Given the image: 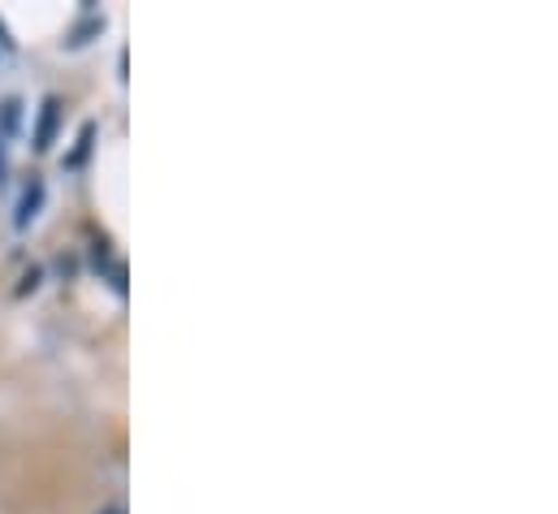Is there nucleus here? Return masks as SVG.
Masks as SVG:
<instances>
[{"instance_id": "1", "label": "nucleus", "mask_w": 558, "mask_h": 514, "mask_svg": "<svg viewBox=\"0 0 558 514\" xmlns=\"http://www.w3.org/2000/svg\"><path fill=\"white\" fill-rule=\"evenodd\" d=\"M57 109H61L57 100H44V122H39V134H35V147H39V151H44V147L52 143V126H57Z\"/></svg>"}, {"instance_id": "2", "label": "nucleus", "mask_w": 558, "mask_h": 514, "mask_svg": "<svg viewBox=\"0 0 558 514\" xmlns=\"http://www.w3.org/2000/svg\"><path fill=\"white\" fill-rule=\"evenodd\" d=\"M100 514H126V506H109V511H100Z\"/></svg>"}]
</instances>
